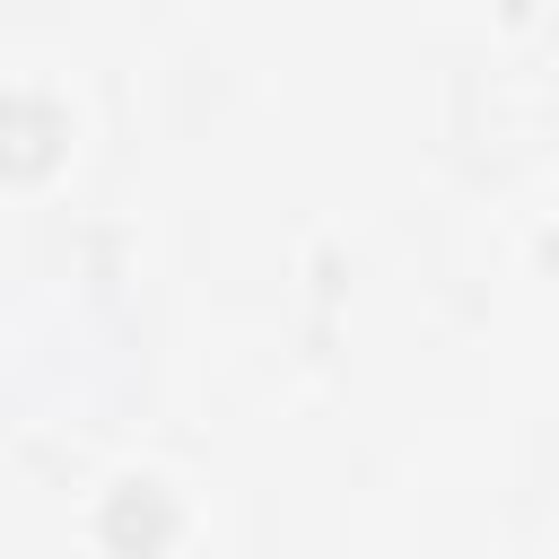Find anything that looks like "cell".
<instances>
[{"instance_id": "6da1fadb", "label": "cell", "mask_w": 559, "mask_h": 559, "mask_svg": "<svg viewBox=\"0 0 559 559\" xmlns=\"http://www.w3.org/2000/svg\"><path fill=\"white\" fill-rule=\"evenodd\" d=\"M61 148V114L35 96H0V175H44Z\"/></svg>"}]
</instances>
